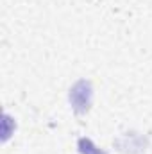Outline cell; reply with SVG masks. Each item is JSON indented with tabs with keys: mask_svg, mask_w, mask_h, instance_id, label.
<instances>
[{
	"mask_svg": "<svg viewBox=\"0 0 152 154\" xmlns=\"http://www.w3.org/2000/svg\"><path fill=\"white\" fill-rule=\"evenodd\" d=\"M81 143L88 147V151H86V149H81V152L82 154H102L95 145H93V143H91V142H90V140H81Z\"/></svg>",
	"mask_w": 152,
	"mask_h": 154,
	"instance_id": "cell-1",
	"label": "cell"
}]
</instances>
